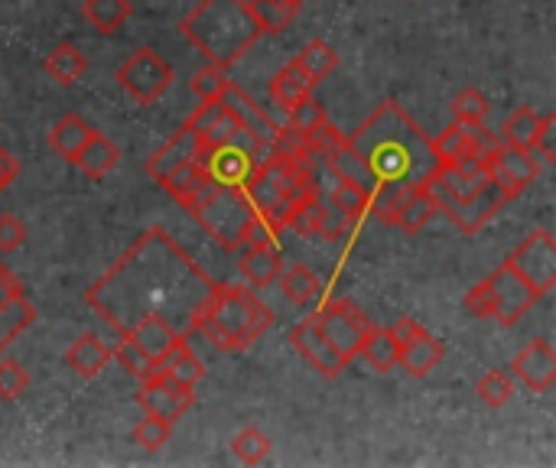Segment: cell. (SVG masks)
Returning a JSON list of instances; mask_svg holds the SVG:
<instances>
[{"instance_id":"cell-16","label":"cell","mask_w":556,"mask_h":468,"mask_svg":"<svg viewBox=\"0 0 556 468\" xmlns=\"http://www.w3.org/2000/svg\"><path fill=\"white\" fill-rule=\"evenodd\" d=\"M137 404L143 407V414H153V417H160L166 423H176L192 410L195 394H192V388H182V384H176V381H169V378H163L156 371L147 381H140Z\"/></svg>"},{"instance_id":"cell-36","label":"cell","mask_w":556,"mask_h":468,"mask_svg":"<svg viewBox=\"0 0 556 468\" xmlns=\"http://www.w3.org/2000/svg\"><path fill=\"white\" fill-rule=\"evenodd\" d=\"M541 121H544V114H538L534 107H518V111L505 121V127H502V143L521 147V150H534Z\"/></svg>"},{"instance_id":"cell-38","label":"cell","mask_w":556,"mask_h":468,"mask_svg":"<svg viewBox=\"0 0 556 468\" xmlns=\"http://www.w3.org/2000/svg\"><path fill=\"white\" fill-rule=\"evenodd\" d=\"M300 7L303 0H251V10L264 33H283L296 20Z\"/></svg>"},{"instance_id":"cell-13","label":"cell","mask_w":556,"mask_h":468,"mask_svg":"<svg viewBox=\"0 0 556 468\" xmlns=\"http://www.w3.org/2000/svg\"><path fill=\"white\" fill-rule=\"evenodd\" d=\"M397 339H401V362L397 368H404L410 378H427L433 368H440V362L446 358V349L437 336H430L417 319L404 316L394 326Z\"/></svg>"},{"instance_id":"cell-28","label":"cell","mask_w":556,"mask_h":468,"mask_svg":"<svg viewBox=\"0 0 556 468\" xmlns=\"http://www.w3.org/2000/svg\"><path fill=\"white\" fill-rule=\"evenodd\" d=\"M313 88H316V85L306 78V72H303L293 59L270 78V98H274V104L283 107V111H290L293 104H300L303 98H309Z\"/></svg>"},{"instance_id":"cell-46","label":"cell","mask_w":556,"mask_h":468,"mask_svg":"<svg viewBox=\"0 0 556 468\" xmlns=\"http://www.w3.org/2000/svg\"><path fill=\"white\" fill-rule=\"evenodd\" d=\"M169 437H173V423H166V420H160V417H153V414H147V417L134 427V433H130V440H134L140 450H147V453H160V450L169 443Z\"/></svg>"},{"instance_id":"cell-25","label":"cell","mask_w":556,"mask_h":468,"mask_svg":"<svg viewBox=\"0 0 556 468\" xmlns=\"http://www.w3.org/2000/svg\"><path fill=\"white\" fill-rule=\"evenodd\" d=\"M156 371H160L163 378L182 384V388H192V391H195V384L205 378V365H202V358L189 349V339L176 342V345L160 358Z\"/></svg>"},{"instance_id":"cell-9","label":"cell","mask_w":556,"mask_h":468,"mask_svg":"<svg viewBox=\"0 0 556 468\" xmlns=\"http://www.w3.org/2000/svg\"><path fill=\"white\" fill-rule=\"evenodd\" d=\"M267 156H270V143H254L251 137H238V140H228L218 147H205V153L199 160L215 182L244 189V182L251 179L257 163Z\"/></svg>"},{"instance_id":"cell-34","label":"cell","mask_w":556,"mask_h":468,"mask_svg":"<svg viewBox=\"0 0 556 468\" xmlns=\"http://www.w3.org/2000/svg\"><path fill=\"white\" fill-rule=\"evenodd\" d=\"M46 72L59 81V85H75L85 72H88V59L81 55V49L75 42H59L49 55H46Z\"/></svg>"},{"instance_id":"cell-44","label":"cell","mask_w":556,"mask_h":468,"mask_svg":"<svg viewBox=\"0 0 556 468\" xmlns=\"http://www.w3.org/2000/svg\"><path fill=\"white\" fill-rule=\"evenodd\" d=\"M111 358L127 371V375H134L137 381H147L150 375H156V362L153 358H147L127 336H121V342L111 349Z\"/></svg>"},{"instance_id":"cell-2","label":"cell","mask_w":556,"mask_h":468,"mask_svg":"<svg viewBox=\"0 0 556 468\" xmlns=\"http://www.w3.org/2000/svg\"><path fill=\"white\" fill-rule=\"evenodd\" d=\"M349 147L365 160L378 186L381 182L414 186L437 166L430 137L397 101H381L365 117V124L349 134Z\"/></svg>"},{"instance_id":"cell-7","label":"cell","mask_w":556,"mask_h":468,"mask_svg":"<svg viewBox=\"0 0 556 468\" xmlns=\"http://www.w3.org/2000/svg\"><path fill=\"white\" fill-rule=\"evenodd\" d=\"M114 78H117V85L124 88V94H127L134 104L150 107V104H156V101L169 91L176 72H173V65H169L156 49L140 46V49H134V52L121 62V68L114 72Z\"/></svg>"},{"instance_id":"cell-43","label":"cell","mask_w":556,"mask_h":468,"mask_svg":"<svg viewBox=\"0 0 556 468\" xmlns=\"http://www.w3.org/2000/svg\"><path fill=\"white\" fill-rule=\"evenodd\" d=\"M476 394H479V401H482V404H489L492 410H498V407H505V404L515 397V378H511V375H505L502 368H492L489 375H482V378H479Z\"/></svg>"},{"instance_id":"cell-33","label":"cell","mask_w":556,"mask_h":468,"mask_svg":"<svg viewBox=\"0 0 556 468\" xmlns=\"http://www.w3.org/2000/svg\"><path fill=\"white\" fill-rule=\"evenodd\" d=\"M130 13H134L130 0H81V16L104 36H114L117 29H124Z\"/></svg>"},{"instance_id":"cell-3","label":"cell","mask_w":556,"mask_h":468,"mask_svg":"<svg viewBox=\"0 0 556 468\" xmlns=\"http://www.w3.org/2000/svg\"><path fill=\"white\" fill-rule=\"evenodd\" d=\"M179 33L218 68H231L264 36L251 0H199L182 16Z\"/></svg>"},{"instance_id":"cell-41","label":"cell","mask_w":556,"mask_h":468,"mask_svg":"<svg viewBox=\"0 0 556 468\" xmlns=\"http://www.w3.org/2000/svg\"><path fill=\"white\" fill-rule=\"evenodd\" d=\"M453 121L466 124V127H482L485 117L492 114V101L489 94H482L479 88H463L456 98H453Z\"/></svg>"},{"instance_id":"cell-14","label":"cell","mask_w":556,"mask_h":468,"mask_svg":"<svg viewBox=\"0 0 556 468\" xmlns=\"http://www.w3.org/2000/svg\"><path fill=\"white\" fill-rule=\"evenodd\" d=\"M290 345H293V349L309 362V368H313L316 375H323L326 381H336V378L349 368V362H345V358L336 352V345L326 339V332H323L316 313L306 316L303 322H296V326L290 329Z\"/></svg>"},{"instance_id":"cell-6","label":"cell","mask_w":556,"mask_h":468,"mask_svg":"<svg viewBox=\"0 0 556 468\" xmlns=\"http://www.w3.org/2000/svg\"><path fill=\"white\" fill-rule=\"evenodd\" d=\"M538 303H541V296L508 264H502L495 274H489L482 283H476L463 300V306L472 319H495L502 326H518Z\"/></svg>"},{"instance_id":"cell-20","label":"cell","mask_w":556,"mask_h":468,"mask_svg":"<svg viewBox=\"0 0 556 468\" xmlns=\"http://www.w3.org/2000/svg\"><path fill=\"white\" fill-rule=\"evenodd\" d=\"M222 101H225V107L241 121V127H244V134H248L251 140H257V143H270V140L277 137L280 124H277V121H270V114H267L264 107H257V101H254L251 94H244L235 81L228 85V91L222 94Z\"/></svg>"},{"instance_id":"cell-31","label":"cell","mask_w":556,"mask_h":468,"mask_svg":"<svg viewBox=\"0 0 556 468\" xmlns=\"http://www.w3.org/2000/svg\"><path fill=\"white\" fill-rule=\"evenodd\" d=\"M323 160H326L329 169L339 176V182H355V186H365V189H371V192L378 189V182H375V176L368 173L365 160L349 147V137H345L339 147H332Z\"/></svg>"},{"instance_id":"cell-39","label":"cell","mask_w":556,"mask_h":468,"mask_svg":"<svg viewBox=\"0 0 556 468\" xmlns=\"http://www.w3.org/2000/svg\"><path fill=\"white\" fill-rule=\"evenodd\" d=\"M469 140H472V127L453 121L450 127H443L437 137H430V150L437 163H450L463 153H469Z\"/></svg>"},{"instance_id":"cell-48","label":"cell","mask_w":556,"mask_h":468,"mask_svg":"<svg viewBox=\"0 0 556 468\" xmlns=\"http://www.w3.org/2000/svg\"><path fill=\"white\" fill-rule=\"evenodd\" d=\"M29 388V375L20 362L0 355V401H16Z\"/></svg>"},{"instance_id":"cell-1","label":"cell","mask_w":556,"mask_h":468,"mask_svg":"<svg viewBox=\"0 0 556 468\" xmlns=\"http://www.w3.org/2000/svg\"><path fill=\"white\" fill-rule=\"evenodd\" d=\"M215 290L218 283L163 228H147L124 257L85 290V303L117 336L143 316H160L189 339Z\"/></svg>"},{"instance_id":"cell-17","label":"cell","mask_w":556,"mask_h":468,"mask_svg":"<svg viewBox=\"0 0 556 468\" xmlns=\"http://www.w3.org/2000/svg\"><path fill=\"white\" fill-rule=\"evenodd\" d=\"M511 375L531 391V394H547L556 384V352L547 339H534L531 345H525L515 362H511Z\"/></svg>"},{"instance_id":"cell-49","label":"cell","mask_w":556,"mask_h":468,"mask_svg":"<svg viewBox=\"0 0 556 468\" xmlns=\"http://www.w3.org/2000/svg\"><path fill=\"white\" fill-rule=\"evenodd\" d=\"M23 244H26V225L16 215L3 212L0 215V254H13Z\"/></svg>"},{"instance_id":"cell-23","label":"cell","mask_w":556,"mask_h":468,"mask_svg":"<svg viewBox=\"0 0 556 468\" xmlns=\"http://www.w3.org/2000/svg\"><path fill=\"white\" fill-rule=\"evenodd\" d=\"M212 182V176H208V169L202 166V160H182L179 166H173L163 179H160V186L182 205V208H189L199 195H202V189Z\"/></svg>"},{"instance_id":"cell-11","label":"cell","mask_w":556,"mask_h":468,"mask_svg":"<svg viewBox=\"0 0 556 468\" xmlns=\"http://www.w3.org/2000/svg\"><path fill=\"white\" fill-rule=\"evenodd\" d=\"M287 228L296 231L300 238H326V241H342L349 238L358 225H352L342 212H336L329 202H323L319 189H309L300 195L287 215Z\"/></svg>"},{"instance_id":"cell-19","label":"cell","mask_w":556,"mask_h":468,"mask_svg":"<svg viewBox=\"0 0 556 468\" xmlns=\"http://www.w3.org/2000/svg\"><path fill=\"white\" fill-rule=\"evenodd\" d=\"M205 153V140L192 130V127H179L163 147H156L153 153H150V160H147V176L150 179H163L173 166H179L182 160H199Z\"/></svg>"},{"instance_id":"cell-4","label":"cell","mask_w":556,"mask_h":468,"mask_svg":"<svg viewBox=\"0 0 556 468\" xmlns=\"http://www.w3.org/2000/svg\"><path fill=\"white\" fill-rule=\"evenodd\" d=\"M186 212L225 251H241L244 244L277 241V231L254 212L248 192L238 189V186H225V182H215L212 179L202 189V195Z\"/></svg>"},{"instance_id":"cell-5","label":"cell","mask_w":556,"mask_h":468,"mask_svg":"<svg viewBox=\"0 0 556 468\" xmlns=\"http://www.w3.org/2000/svg\"><path fill=\"white\" fill-rule=\"evenodd\" d=\"M270 306H264L251 290L218 287L199 313L195 332H202L218 352H244L270 329Z\"/></svg>"},{"instance_id":"cell-40","label":"cell","mask_w":556,"mask_h":468,"mask_svg":"<svg viewBox=\"0 0 556 468\" xmlns=\"http://www.w3.org/2000/svg\"><path fill=\"white\" fill-rule=\"evenodd\" d=\"M33 322H36V306L29 303V296H20L16 303L3 306V309H0V355H3V349H7L20 332H26Z\"/></svg>"},{"instance_id":"cell-32","label":"cell","mask_w":556,"mask_h":468,"mask_svg":"<svg viewBox=\"0 0 556 468\" xmlns=\"http://www.w3.org/2000/svg\"><path fill=\"white\" fill-rule=\"evenodd\" d=\"M277 283H280L283 296H287L293 306H300V309L313 306V303L319 300V293H323V280H319L309 267H303V264L287 267V270L277 277Z\"/></svg>"},{"instance_id":"cell-30","label":"cell","mask_w":556,"mask_h":468,"mask_svg":"<svg viewBox=\"0 0 556 468\" xmlns=\"http://www.w3.org/2000/svg\"><path fill=\"white\" fill-rule=\"evenodd\" d=\"M358 358H365L368 368H375V371H381V375L394 371L397 362H401V339H397V332H394V329H378V326H371V332H368V339H365Z\"/></svg>"},{"instance_id":"cell-24","label":"cell","mask_w":556,"mask_h":468,"mask_svg":"<svg viewBox=\"0 0 556 468\" xmlns=\"http://www.w3.org/2000/svg\"><path fill=\"white\" fill-rule=\"evenodd\" d=\"M114 358H111V349L98 339V336H78L72 345H68V352H65V365L78 375V378H85V381H94L108 365H111Z\"/></svg>"},{"instance_id":"cell-21","label":"cell","mask_w":556,"mask_h":468,"mask_svg":"<svg viewBox=\"0 0 556 468\" xmlns=\"http://www.w3.org/2000/svg\"><path fill=\"white\" fill-rule=\"evenodd\" d=\"M238 274L264 290L270 283H277V277L283 274V257H280V248L274 241H264V244H244L241 248V257H238Z\"/></svg>"},{"instance_id":"cell-10","label":"cell","mask_w":556,"mask_h":468,"mask_svg":"<svg viewBox=\"0 0 556 468\" xmlns=\"http://www.w3.org/2000/svg\"><path fill=\"white\" fill-rule=\"evenodd\" d=\"M316 319H319L326 339L336 345V352L345 362L358 358V352H362V345H365V339H368V332L375 326L355 300H332L316 313Z\"/></svg>"},{"instance_id":"cell-52","label":"cell","mask_w":556,"mask_h":468,"mask_svg":"<svg viewBox=\"0 0 556 468\" xmlns=\"http://www.w3.org/2000/svg\"><path fill=\"white\" fill-rule=\"evenodd\" d=\"M20 169H23V166H20V160H16L10 150H0V195H3L16 179H20Z\"/></svg>"},{"instance_id":"cell-8","label":"cell","mask_w":556,"mask_h":468,"mask_svg":"<svg viewBox=\"0 0 556 468\" xmlns=\"http://www.w3.org/2000/svg\"><path fill=\"white\" fill-rule=\"evenodd\" d=\"M505 264L544 300L556 287V238L547 228H534Z\"/></svg>"},{"instance_id":"cell-15","label":"cell","mask_w":556,"mask_h":468,"mask_svg":"<svg viewBox=\"0 0 556 468\" xmlns=\"http://www.w3.org/2000/svg\"><path fill=\"white\" fill-rule=\"evenodd\" d=\"M511 199L495 186V182H485L482 189L463 195V199H453L446 202L440 212H446V218L463 231V235H479Z\"/></svg>"},{"instance_id":"cell-37","label":"cell","mask_w":556,"mask_h":468,"mask_svg":"<svg viewBox=\"0 0 556 468\" xmlns=\"http://www.w3.org/2000/svg\"><path fill=\"white\" fill-rule=\"evenodd\" d=\"M336 212H342L352 225H362L371 212V189L365 186H355V182H339L332 189V202H329Z\"/></svg>"},{"instance_id":"cell-22","label":"cell","mask_w":556,"mask_h":468,"mask_svg":"<svg viewBox=\"0 0 556 468\" xmlns=\"http://www.w3.org/2000/svg\"><path fill=\"white\" fill-rule=\"evenodd\" d=\"M121 336H127L147 358H153L156 365H160V358L176 345V342H182L186 336H179L166 319H160V316H143V319H137L127 332H121Z\"/></svg>"},{"instance_id":"cell-26","label":"cell","mask_w":556,"mask_h":468,"mask_svg":"<svg viewBox=\"0 0 556 468\" xmlns=\"http://www.w3.org/2000/svg\"><path fill=\"white\" fill-rule=\"evenodd\" d=\"M437 212H440V205H437L433 192L427 189V182L420 179V182L410 186V192H407V199H404V205H401V212H397L394 228H401V231H407V235H417V231H424V228L433 222Z\"/></svg>"},{"instance_id":"cell-51","label":"cell","mask_w":556,"mask_h":468,"mask_svg":"<svg viewBox=\"0 0 556 468\" xmlns=\"http://www.w3.org/2000/svg\"><path fill=\"white\" fill-rule=\"evenodd\" d=\"M20 296H26V290H23L20 277H16L7 264H0V309H3V306H10V303H16Z\"/></svg>"},{"instance_id":"cell-45","label":"cell","mask_w":556,"mask_h":468,"mask_svg":"<svg viewBox=\"0 0 556 468\" xmlns=\"http://www.w3.org/2000/svg\"><path fill=\"white\" fill-rule=\"evenodd\" d=\"M228 85H231L228 68H218V65H205L202 72H195L189 78V91L199 101H222V94L228 91Z\"/></svg>"},{"instance_id":"cell-29","label":"cell","mask_w":556,"mask_h":468,"mask_svg":"<svg viewBox=\"0 0 556 468\" xmlns=\"http://www.w3.org/2000/svg\"><path fill=\"white\" fill-rule=\"evenodd\" d=\"M94 134V127H88V121L85 117H78V114H62L55 124H52V130H49V147L62 156V160H75L78 156V150L88 143V137Z\"/></svg>"},{"instance_id":"cell-35","label":"cell","mask_w":556,"mask_h":468,"mask_svg":"<svg viewBox=\"0 0 556 468\" xmlns=\"http://www.w3.org/2000/svg\"><path fill=\"white\" fill-rule=\"evenodd\" d=\"M293 62L306 72V78H309L313 85H319V81H326V78L339 68V52H336L329 42L313 39L309 46H303V52H300Z\"/></svg>"},{"instance_id":"cell-42","label":"cell","mask_w":556,"mask_h":468,"mask_svg":"<svg viewBox=\"0 0 556 468\" xmlns=\"http://www.w3.org/2000/svg\"><path fill=\"white\" fill-rule=\"evenodd\" d=\"M270 450H274L270 437L261 433L257 427H248V430H241V433L231 440V453H235V459L244 463V466H261V463L270 456Z\"/></svg>"},{"instance_id":"cell-50","label":"cell","mask_w":556,"mask_h":468,"mask_svg":"<svg viewBox=\"0 0 556 468\" xmlns=\"http://www.w3.org/2000/svg\"><path fill=\"white\" fill-rule=\"evenodd\" d=\"M534 153L541 163H556V114L547 111L544 121H541V130H538V140H534Z\"/></svg>"},{"instance_id":"cell-47","label":"cell","mask_w":556,"mask_h":468,"mask_svg":"<svg viewBox=\"0 0 556 468\" xmlns=\"http://www.w3.org/2000/svg\"><path fill=\"white\" fill-rule=\"evenodd\" d=\"M323 121H329V114H326V107H323L319 101H313V98H303L300 104H293V107L287 111V127L296 130L300 137L309 134L313 127H319Z\"/></svg>"},{"instance_id":"cell-27","label":"cell","mask_w":556,"mask_h":468,"mask_svg":"<svg viewBox=\"0 0 556 468\" xmlns=\"http://www.w3.org/2000/svg\"><path fill=\"white\" fill-rule=\"evenodd\" d=\"M117 160H121V150H117L104 134L94 130L72 163H75L88 179H104V176L117 166Z\"/></svg>"},{"instance_id":"cell-12","label":"cell","mask_w":556,"mask_h":468,"mask_svg":"<svg viewBox=\"0 0 556 468\" xmlns=\"http://www.w3.org/2000/svg\"><path fill=\"white\" fill-rule=\"evenodd\" d=\"M541 160L534 150H521V147H508L502 143L492 156H489V179L508 195L518 199L531 182H538L541 176Z\"/></svg>"},{"instance_id":"cell-18","label":"cell","mask_w":556,"mask_h":468,"mask_svg":"<svg viewBox=\"0 0 556 468\" xmlns=\"http://www.w3.org/2000/svg\"><path fill=\"white\" fill-rule=\"evenodd\" d=\"M186 127H192L205 147H218V143H228V140H238V137H248L241 121L225 107V101H202L189 117H186ZM257 143V140H254Z\"/></svg>"}]
</instances>
